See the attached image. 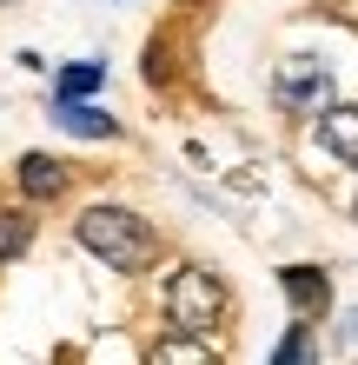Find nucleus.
I'll return each mask as SVG.
<instances>
[{"label":"nucleus","instance_id":"1a4fd4ad","mask_svg":"<svg viewBox=\"0 0 358 365\" xmlns=\"http://www.w3.org/2000/svg\"><path fill=\"white\" fill-rule=\"evenodd\" d=\"M27 246H33V212H20V206H0V266H14Z\"/></svg>","mask_w":358,"mask_h":365},{"label":"nucleus","instance_id":"f03ea898","mask_svg":"<svg viewBox=\"0 0 358 365\" xmlns=\"http://www.w3.org/2000/svg\"><path fill=\"white\" fill-rule=\"evenodd\" d=\"M226 312H233V292H226L219 272L179 266L173 279H166V319H173V332H213Z\"/></svg>","mask_w":358,"mask_h":365},{"label":"nucleus","instance_id":"9b49d317","mask_svg":"<svg viewBox=\"0 0 358 365\" xmlns=\"http://www.w3.org/2000/svg\"><path fill=\"white\" fill-rule=\"evenodd\" d=\"M272 359H279V365H299V359H312V332H305V319H299V326H292V332L279 339V346H272Z\"/></svg>","mask_w":358,"mask_h":365},{"label":"nucleus","instance_id":"39448f33","mask_svg":"<svg viewBox=\"0 0 358 365\" xmlns=\"http://www.w3.org/2000/svg\"><path fill=\"white\" fill-rule=\"evenodd\" d=\"M14 180H20V192L40 206V200H60V192H67V166H60L53 153H20Z\"/></svg>","mask_w":358,"mask_h":365},{"label":"nucleus","instance_id":"7ed1b4c3","mask_svg":"<svg viewBox=\"0 0 358 365\" xmlns=\"http://www.w3.org/2000/svg\"><path fill=\"white\" fill-rule=\"evenodd\" d=\"M339 100V80L319 53H292L279 60V73H272V106H285V113H325V106Z\"/></svg>","mask_w":358,"mask_h":365},{"label":"nucleus","instance_id":"6e6552de","mask_svg":"<svg viewBox=\"0 0 358 365\" xmlns=\"http://www.w3.org/2000/svg\"><path fill=\"white\" fill-rule=\"evenodd\" d=\"M100 80H107V67H100V60H73V67H60L53 100H93V93H100Z\"/></svg>","mask_w":358,"mask_h":365},{"label":"nucleus","instance_id":"20e7f679","mask_svg":"<svg viewBox=\"0 0 358 365\" xmlns=\"http://www.w3.org/2000/svg\"><path fill=\"white\" fill-rule=\"evenodd\" d=\"M279 286H285L292 312H299L305 326L332 312V279H325V266H279Z\"/></svg>","mask_w":358,"mask_h":365},{"label":"nucleus","instance_id":"423d86ee","mask_svg":"<svg viewBox=\"0 0 358 365\" xmlns=\"http://www.w3.org/2000/svg\"><path fill=\"white\" fill-rule=\"evenodd\" d=\"M319 140H325L332 160L358 166V100H352V106H339V100L325 106V113H319Z\"/></svg>","mask_w":358,"mask_h":365},{"label":"nucleus","instance_id":"f257e3e1","mask_svg":"<svg viewBox=\"0 0 358 365\" xmlns=\"http://www.w3.org/2000/svg\"><path fill=\"white\" fill-rule=\"evenodd\" d=\"M73 240L87 246L100 266H113V272H146V266L159 259L153 226H146L133 206H113V200H100V206L80 212V220H73Z\"/></svg>","mask_w":358,"mask_h":365},{"label":"nucleus","instance_id":"0eeeda50","mask_svg":"<svg viewBox=\"0 0 358 365\" xmlns=\"http://www.w3.org/2000/svg\"><path fill=\"white\" fill-rule=\"evenodd\" d=\"M53 126L73 133V140H113L120 133V120L100 113V106H87V100H53Z\"/></svg>","mask_w":358,"mask_h":365},{"label":"nucleus","instance_id":"f8f14e48","mask_svg":"<svg viewBox=\"0 0 358 365\" xmlns=\"http://www.w3.org/2000/svg\"><path fill=\"white\" fill-rule=\"evenodd\" d=\"M0 7H7V0H0Z\"/></svg>","mask_w":358,"mask_h":365},{"label":"nucleus","instance_id":"9d476101","mask_svg":"<svg viewBox=\"0 0 358 365\" xmlns=\"http://www.w3.org/2000/svg\"><path fill=\"white\" fill-rule=\"evenodd\" d=\"M153 359L159 365H206V359H213V346H199V332H179V339H159V346H153Z\"/></svg>","mask_w":358,"mask_h":365}]
</instances>
